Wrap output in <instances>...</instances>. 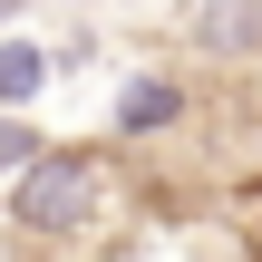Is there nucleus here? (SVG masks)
I'll return each instance as SVG.
<instances>
[{"label": "nucleus", "instance_id": "5", "mask_svg": "<svg viewBox=\"0 0 262 262\" xmlns=\"http://www.w3.org/2000/svg\"><path fill=\"white\" fill-rule=\"evenodd\" d=\"M0 10H10V0H0Z\"/></svg>", "mask_w": 262, "mask_h": 262}, {"label": "nucleus", "instance_id": "3", "mask_svg": "<svg viewBox=\"0 0 262 262\" xmlns=\"http://www.w3.org/2000/svg\"><path fill=\"white\" fill-rule=\"evenodd\" d=\"M39 78H49V58H39V49H0V107L39 97Z\"/></svg>", "mask_w": 262, "mask_h": 262}, {"label": "nucleus", "instance_id": "1", "mask_svg": "<svg viewBox=\"0 0 262 262\" xmlns=\"http://www.w3.org/2000/svg\"><path fill=\"white\" fill-rule=\"evenodd\" d=\"M88 185H97L88 156H39L29 185H19V224H29V233H68V224L88 214Z\"/></svg>", "mask_w": 262, "mask_h": 262}, {"label": "nucleus", "instance_id": "4", "mask_svg": "<svg viewBox=\"0 0 262 262\" xmlns=\"http://www.w3.org/2000/svg\"><path fill=\"white\" fill-rule=\"evenodd\" d=\"M19 156H29V136H19V126L0 117V165H19Z\"/></svg>", "mask_w": 262, "mask_h": 262}, {"label": "nucleus", "instance_id": "2", "mask_svg": "<svg viewBox=\"0 0 262 262\" xmlns=\"http://www.w3.org/2000/svg\"><path fill=\"white\" fill-rule=\"evenodd\" d=\"M175 107H185L175 78H136V88L117 97V126H126V136H156V126H175Z\"/></svg>", "mask_w": 262, "mask_h": 262}]
</instances>
